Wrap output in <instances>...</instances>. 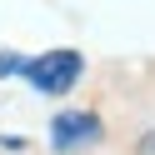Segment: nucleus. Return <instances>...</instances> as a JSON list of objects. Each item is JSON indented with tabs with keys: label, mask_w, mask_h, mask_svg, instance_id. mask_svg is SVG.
I'll return each instance as SVG.
<instances>
[{
	"label": "nucleus",
	"mask_w": 155,
	"mask_h": 155,
	"mask_svg": "<svg viewBox=\"0 0 155 155\" xmlns=\"http://www.w3.org/2000/svg\"><path fill=\"white\" fill-rule=\"evenodd\" d=\"M20 75H25L40 95H65V90H75V85H80L85 60H80V50H45V55L20 60Z\"/></svg>",
	"instance_id": "f257e3e1"
},
{
	"label": "nucleus",
	"mask_w": 155,
	"mask_h": 155,
	"mask_svg": "<svg viewBox=\"0 0 155 155\" xmlns=\"http://www.w3.org/2000/svg\"><path fill=\"white\" fill-rule=\"evenodd\" d=\"M95 140H100V120L85 115V110H60L50 120V150H60V155L85 150V145H95Z\"/></svg>",
	"instance_id": "f03ea898"
},
{
	"label": "nucleus",
	"mask_w": 155,
	"mask_h": 155,
	"mask_svg": "<svg viewBox=\"0 0 155 155\" xmlns=\"http://www.w3.org/2000/svg\"><path fill=\"white\" fill-rule=\"evenodd\" d=\"M20 60L25 55H0V75H20Z\"/></svg>",
	"instance_id": "7ed1b4c3"
},
{
	"label": "nucleus",
	"mask_w": 155,
	"mask_h": 155,
	"mask_svg": "<svg viewBox=\"0 0 155 155\" xmlns=\"http://www.w3.org/2000/svg\"><path fill=\"white\" fill-rule=\"evenodd\" d=\"M140 150H145V155H155V130H150V135L140 140Z\"/></svg>",
	"instance_id": "20e7f679"
}]
</instances>
